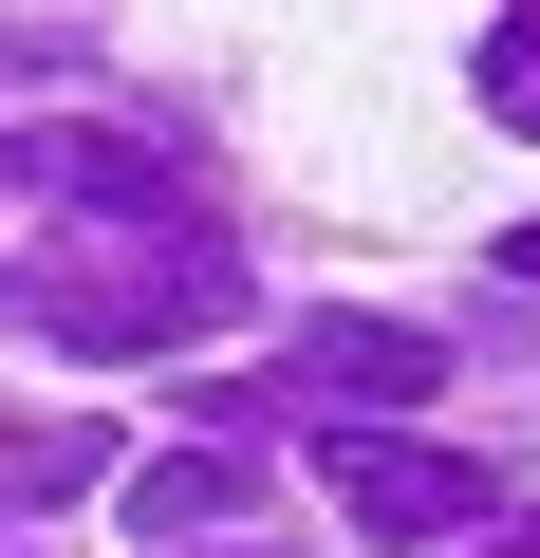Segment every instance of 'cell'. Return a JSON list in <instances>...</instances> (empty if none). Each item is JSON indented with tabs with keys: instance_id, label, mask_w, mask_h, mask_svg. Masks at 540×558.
Segmentation results:
<instances>
[{
	"instance_id": "7a4b0ae2",
	"label": "cell",
	"mask_w": 540,
	"mask_h": 558,
	"mask_svg": "<svg viewBox=\"0 0 540 558\" xmlns=\"http://www.w3.org/2000/svg\"><path fill=\"white\" fill-rule=\"evenodd\" d=\"M0 168L38 205H75V223H168L187 205V149L131 131V112H0Z\"/></svg>"
},
{
	"instance_id": "30bf717a",
	"label": "cell",
	"mask_w": 540,
	"mask_h": 558,
	"mask_svg": "<svg viewBox=\"0 0 540 558\" xmlns=\"http://www.w3.org/2000/svg\"><path fill=\"white\" fill-rule=\"evenodd\" d=\"M521 20H540V0H521Z\"/></svg>"
},
{
	"instance_id": "5b68a950",
	"label": "cell",
	"mask_w": 540,
	"mask_h": 558,
	"mask_svg": "<svg viewBox=\"0 0 540 558\" xmlns=\"http://www.w3.org/2000/svg\"><path fill=\"white\" fill-rule=\"evenodd\" d=\"M242 502H261V484H242V447H224V428H205V447H149V484H131V521H149V539H224Z\"/></svg>"
},
{
	"instance_id": "9c48e42d",
	"label": "cell",
	"mask_w": 540,
	"mask_h": 558,
	"mask_svg": "<svg viewBox=\"0 0 540 558\" xmlns=\"http://www.w3.org/2000/svg\"><path fill=\"white\" fill-rule=\"evenodd\" d=\"M149 558H205V539H149Z\"/></svg>"
},
{
	"instance_id": "3957f363",
	"label": "cell",
	"mask_w": 540,
	"mask_h": 558,
	"mask_svg": "<svg viewBox=\"0 0 540 558\" xmlns=\"http://www.w3.org/2000/svg\"><path fill=\"white\" fill-rule=\"evenodd\" d=\"M317 484H336V521L355 539H466L484 502H503V465H466V447H410V428H317Z\"/></svg>"
},
{
	"instance_id": "52a82bcc",
	"label": "cell",
	"mask_w": 540,
	"mask_h": 558,
	"mask_svg": "<svg viewBox=\"0 0 540 558\" xmlns=\"http://www.w3.org/2000/svg\"><path fill=\"white\" fill-rule=\"evenodd\" d=\"M484 112H503V131H540V20H503V38H484Z\"/></svg>"
},
{
	"instance_id": "8992f818",
	"label": "cell",
	"mask_w": 540,
	"mask_h": 558,
	"mask_svg": "<svg viewBox=\"0 0 540 558\" xmlns=\"http://www.w3.org/2000/svg\"><path fill=\"white\" fill-rule=\"evenodd\" d=\"M75 484H112V428H94V410L0 428V521H38V502H75Z\"/></svg>"
},
{
	"instance_id": "ba28073f",
	"label": "cell",
	"mask_w": 540,
	"mask_h": 558,
	"mask_svg": "<svg viewBox=\"0 0 540 558\" xmlns=\"http://www.w3.org/2000/svg\"><path fill=\"white\" fill-rule=\"evenodd\" d=\"M503 279H521V299H540V223H521V242H503Z\"/></svg>"
},
{
	"instance_id": "277c9868",
	"label": "cell",
	"mask_w": 540,
	"mask_h": 558,
	"mask_svg": "<svg viewBox=\"0 0 540 558\" xmlns=\"http://www.w3.org/2000/svg\"><path fill=\"white\" fill-rule=\"evenodd\" d=\"M242 391H299L317 428H392V410H429V391H447V354H429L410 317H317L280 373H242Z\"/></svg>"
},
{
	"instance_id": "6da1fadb",
	"label": "cell",
	"mask_w": 540,
	"mask_h": 558,
	"mask_svg": "<svg viewBox=\"0 0 540 558\" xmlns=\"http://www.w3.org/2000/svg\"><path fill=\"white\" fill-rule=\"evenodd\" d=\"M242 317V242L224 223H94L57 260H0V336H75V354H187Z\"/></svg>"
}]
</instances>
